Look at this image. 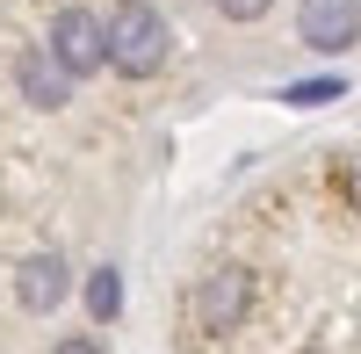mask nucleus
<instances>
[{"label": "nucleus", "instance_id": "1a4fd4ad", "mask_svg": "<svg viewBox=\"0 0 361 354\" xmlns=\"http://www.w3.org/2000/svg\"><path fill=\"white\" fill-rule=\"evenodd\" d=\"M275 0H217V15H231V22H260Z\"/></svg>", "mask_w": 361, "mask_h": 354}, {"label": "nucleus", "instance_id": "423d86ee", "mask_svg": "<svg viewBox=\"0 0 361 354\" xmlns=\"http://www.w3.org/2000/svg\"><path fill=\"white\" fill-rule=\"evenodd\" d=\"M15 297H22V311H58V304H66V260H51V253L22 260Z\"/></svg>", "mask_w": 361, "mask_h": 354}, {"label": "nucleus", "instance_id": "20e7f679", "mask_svg": "<svg viewBox=\"0 0 361 354\" xmlns=\"http://www.w3.org/2000/svg\"><path fill=\"white\" fill-rule=\"evenodd\" d=\"M296 29H304L311 51H347L361 37V0H304V8H296Z\"/></svg>", "mask_w": 361, "mask_h": 354}, {"label": "nucleus", "instance_id": "f03ea898", "mask_svg": "<svg viewBox=\"0 0 361 354\" xmlns=\"http://www.w3.org/2000/svg\"><path fill=\"white\" fill-rule=\"evenodd\" d=\"M51 51H58V66H66L73 80L102 73V66H109V22L87 15V8H66V15L51 22Z\"/></svg>", "mask_w": 361, "mask_h": 354}, {"label": "nucleus", "instance_id": "9b49d317", "mask_svg": "<svg viewBox=\"0 0 361 354\" xmlns=\"http://www.w3.org/2000/svg\"><path fill=\"white\" fill-rule=\"evenodd\" d=\"M354 195H361V173H354Z\"/></svg>", "mask_w": 361, "mask_h": 354}, {"label": "nucleus", "instance_id": "7ed1b4c3", "mask_svg": "<svg viewBox=\"0 0 361 354\" xmlns=\"http://www.w3.org/2000/svg\"><path fill=\"white\" fill-rule=\"evenodd\" d=\"M253 304V275L246 268H217L202 289H195V318H202V333H231L238 318H246Z\"/></svg>", "mask_w": 361, "mask_h": 354}, {"label": "nucleus", "instance_id": "f257e3e1", "mask_svg": "<svg viewBox=\"0 0 361 354\" xmlns=\"http://www.w3.org/2000/svg\"><path fill=\"white\" fill-rule=\"evenodd\" d=\"M166 51H173V37H166V15L159 8L123 0V8L109 15V66L123 73V80H152L166 66Z\"/></svg>", "mask_w": 361, "mask_h": 354}, {"label": "nucleus", "instance_id": "0eeeda50", "mask_svg": "<svg viewBox=\"0 0 361 354\" xmlns=\"http://www.w3.org/2000/svg\"><path fill=\"white\" fill-rule=\"evenodd\" d=\"M87 311H94L102 326L123 311V275H116V268H94V275H87Z\"/></svg>", "mask_w": 361, "mask_h": 354}, {"label": "nucleus", "instance_id": "9d476101", "mask_svg": "<svg viewBox=\"0 0 361 354\" xmlns=\"http://www.w3.org/2000/svg\"><path fill=\"white\" fill-rule=\"evenodd\" d=\"M51 354H102V347H94V340H58Z\"/></svg>", "mask_w": 361, "mask_h": 354}, {"label": "nucleus", "instance_id": "6e6552de", "mask_svg": "<svg viewBox=\"0 0 361 354\" xmlns=\"http://www.w3.org/2000/svg\"><path fill=\"white\" fill-rule=\"evenodd\" d=\"M340 94H347V80H296V87H282L289 109H318V102H340Z\"/></svg>", "mask_w": 361, "mask_h": 354}, {"label": "nucleus", "instance_id": "39448f33", "mask_svg": "<svg viewBox=\"0 0 361 354\" xmlns=\"http://www.w3.org/2000/svg\"><path fill=\"white\" fill-rule=\"evenodd\" d=\"M15 80H22V102H37V109H66L73 102V73L58 66V51L44 44V51H29L22 66H15Z\"/></svg>", "mask_w": 361, "mask_h": 354}]
</instances>
